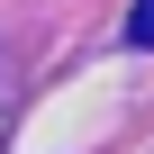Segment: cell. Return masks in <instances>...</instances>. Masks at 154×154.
Listing matches in <instances>:
<instances>
[{
	"label": "cell",
	"mask_w": 154,
	"mask_h": 154,
	"mask_svg": "<svg viewBox=\"0 0 154 154\" xmlns=\"http://www.w3.org/2000/svg\"><path fill=\"white\" fill-rule=\"evenodd\" d=\"M127 45H136V54H154V0H136V9H127Z\"/></svg>",
	"instance_id": "obj_1"
}]
</instances>
